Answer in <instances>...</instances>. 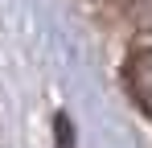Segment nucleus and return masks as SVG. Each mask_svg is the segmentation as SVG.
I'll use <instances>...</instances> for the list:
<instances>
[{
  "instance_id": "obj_1",
  "label": "nucleus",
  "mask_w": 152,
  "mask_h": 148,
  "mask_svg": "<svg viewBox=\"0 0 152 148\" xmlns=\"http://www.w3.org/2000/svg\"><path fill=\"white\" fill-rule=\"evenodd\" d=\"M124 78H127V91L132 99L140 103V111L152 119V49H136L124 66Z\"/></svg>"
}]
</instances>
